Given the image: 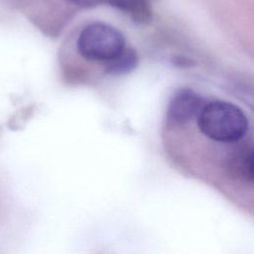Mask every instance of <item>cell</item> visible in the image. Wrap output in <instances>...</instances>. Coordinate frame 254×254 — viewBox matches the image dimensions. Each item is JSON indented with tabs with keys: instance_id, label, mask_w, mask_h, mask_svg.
Returning <instances> with one entry per match:
<instances>
[{
	"instance_id": "52a82bcc",
	"label": "cell",
	"mask_w": 254,
	"mask_h": 254,
	"mask_svg": "<svg viewBox=\"0 0 254 254\" xmlns=\"http://www.w3.org/2000/svg\"><path fill=\"white\" fill-rule=\"evenodd\" d=\"M66 1L80 7H93L103 2H107L108 0H66Z\"/></svg>"
},
{
	"instance_id": "3957f363",
	"label": "cell",
	"mask_w": 254,
	"mask_h": 254,
	"mask_svg": "<svg viewBox=\"0 0 254 254\" xmlns=\"http://www.w3.org/2000/svg\"><path fill=\"white\" fill-rule=\"evenodd\" d=\"M204 103V99L193 90L181 89L170 100L167 109V120L174 125L186 124L197 117Z\"/></svg>"
},
{
	"instance_id": "277c9868",
	"label": "cell",
	"mask_w": 254,
	"mask_h": 254,
	"mask_svg": "<svg viewBox=\"0 0 254 254\" xmlns=\"http://www.w3.org/2000/svg\"><path fill=\"white\" fill-rule=\"evenodd\" d=\"M107 3L127 14L136 24L146 25L152 21L153 13L148 0H108Z\"/></svg>"
},
{
	"instance_id": "6da1fadb",
	"label": "cell",
	"mask_w": 254,
	"mask_h": 254,
	"mask_svg": "<svg viewBox=\"0 0 254 254\" xmlns=\"http://www.w3.org/2000/svg\"><path fill=\"white\" fill-rule=\"evenodd\" d=\"M197 127L208 139L225 144L236 143L248 131V118L237 105L224 100L204 103L196 117Z\"/></svg>"
},
{
	"instance_id": "5b68a950",
	"label": "cell",
	"mask_w": 254,
	"mask_h": 254,
	"mask_svg": "<svg viewBox=\"0 0 254 254\" xmlns=\"http://www.w3.org/2000/svg\"><path fill=\"white\" fill-rule=\"evenodd\" d=\"M138 64L137 54L129 48H125L115 59L105 64V69L110 74H121L129 72Z\"/></svg>"
},
{
	"instance_id": "7a4b0ae2",
	"label": "cell",
	"mask_w": 254,
	"mask_h": 254,
	"mask_svg": "<svg viewBox=\"0 0 254 254\" xmlns=\"http://www.w3.org/2000/svg\"><path fill=\"white\" fill-rule=\"evenodd\" d=\"M125 48L123 34L115 27L102 22L87 25L76 39L78 54L89 62L107 64Z\"/></svg>"
},
{
	"instance_id": "8992f818",
	"label": "cell",
	"mask_w": 254,
	"mask_h": 254,
	"mask_svg": "<svg viewBox=\"0 0 254 254\" xmlns=\"http://www.w3.org/2000/svg\"><path fill=\"white\" fill-rule=\"evenodd\" d=\"M237 175L250 183L253 180V152L252 149L241 150L233 158L232 167Z\"/></svg>"
}]
</instances>
